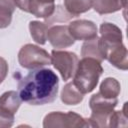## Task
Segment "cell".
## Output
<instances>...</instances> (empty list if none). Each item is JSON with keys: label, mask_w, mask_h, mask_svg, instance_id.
Instances as JSON below:
<instances>
[{"label": "cell", "mask_w": 128, "mask_h": 128, "mask_svg": "<svg viewBox=\"0 0 128 128\" xmlns=\"http://www.w3.org/2000/svg\"><path fill=\"white\" fill-rule=\"evenodd\" d=\"M17 80L20 99L30 105L48 104L57 97L59 79L51 69H33Z\"/></svg>", "instance_id": "1"}, {"label": "cell", "mask_w": 128, "mask_h": 128, "mask_svg": "<svg viewBox=\"0 0 128 128\" xmlns=\"http://www.w3.org/2000/svg\"><path fill=\"white\" fill-rule=\"evenodd\" d=\"M102 73L100 61L91 57H83L78 61L72 82L82 94H87L96 88Z\"/></svg>", "instance_id": "2"}, {"label": "cell", "mask_w": 128, "mask_h": 128, "mask_svg": "<svg viewBox=\"0 0 128 128\" xmlns=\"http://www.w3.org/2000/svg\"><path fill=\"white\" fill-rule=\"evenodd\" d=\"M117 98H105L99 93L92 95L89 100V106L92 113L88 119L91 127H108L109 117L117 106Z\"/></svg>", "instance_id": "3"}, {"label": "cell", "mask_w": 128, "mask_h": 128, "mask_svg": "<svg viewBox=\"0 0 128 128\" xmlns=\"http://www.w3.org/2000/svg\"><path fill=\"white\" fill-rule=\"evenodd\" d=\"M19 64L26 69L42 68L51 63V56L46 50L33 44H26L21 47L18 53Z\"/></svg>", "instance_id": "4"}, {"label": "cell", "mask_w": 128, "mask_h": 128, "mask_svg": "<svg viewBox=\"0 0 128 128\" xmlns=\"http://www.w3.org/2000/svg\"><path fill=\"white\" fill-rule=\"evenodd\" d=\"M43 127L45 128H63V127H91L89 120L83 118L81 115L69 111L51 112L44 117Z\"/></svg>", "instance_id": "5"}, {"label": "cell", "mask_w": 128, "mask_h": 128, "mask_svg": "<svg viewBox=\"0 0 128 128\" xmlns=\"http://www.w3.org/2000/svg\"><path fill=\"white\" fill-rule=\"evenodd\" d=\"M78 61V56L73 52L55 49L51 52V63L59 71L64 81H68L71 77H73Z\"/></svg>", "instance_id": "6"}, {"label": "cell", "mask_w": 128, "mask_h": 128, "mask_svg": "<svg viewBox=\"0 0 128 128\" xmlns=\"http://www.w3.org/2000/svg\"><path fill=\"white\" fill-rule=\"evenodd\" d=\"M100 45L104 59L120 70L125 71L128 69V54L123 42L113 44H101L100 42Z\"/></svg>", "instance_id": "7"}, {"label": "cell", "mask_w": 128, "mask_h": 128, "mask_svg": "<svg viewBox=\"0 0 128 128\" xmlns=\"http://www.w3.org/2000/svg\"><path fill=\"white\" fill-rule=\"evenodd\" d=\"M47 40L56 49H62L72 46L75 40L70 35L68 26L66 25H53L48 28Z\"/></svg>", "instance_id": "8"}, {"label": "cell", "mask_w": 128, "mask_h": 128, "mask_svg": "<svg viewBox=\"0 0 128 128\" xmlns=\"http://www.w3.org/2000/svg\"><path fill=\"white\" fill-rule=\"evenodd\" d=\"M70 35L74 40H89L97 36V26L94 22L85 19L72 21L68 25Z\"/></svg>", "instance_id": "9"}, {"label": "cell", "mask_w": 128, "mask_h": 128, "mask_svg": "<svg viewBox=\"0 0 128 128\" xmlns=\"http://www.w3.org/2000/svg\"><path fill=\"white\" fill-rule=\"evenodd\" d=\"M22 100L16 91H7L0 96V110L15 116V113L19 109Z\"/></svg>", "instance_id": "10"}, {"label": "cell", "mask_w": 128, "mask_h": 128, "mask_svg": "<svg viewBox=\"0 0 128 128\" xmlns=\"http://www.w3.org/2000/svg\"><path fill=\"white\" fill-rule=\"evenodd\" d=\"M100 42L102 44H111L122 42V31L118 26L109 22H103L100 25Z\"/></svg>", "instance_id": "11"}, {"label": "cell", "mask_w": 128, "mask_h": 128, "mask_svg": "<svg viewBox=\"0 0 128 128\" xmlns=\"http://www.w3.org/2000/svg\"><path fill=\"white\" fill-rule=\"evenodd\" d=\"M127 5V0H93L92 7L100 15L117 12Z\"/></svg>", "instance_id": "12"}, {"label": "cell", "mask_w": 128, "mask_h": 128, "mask_svg": "<svg viewBox=\"0 0 128 128\" xmlns=\"http://www.w3.org/2000/svg\"><path fill=\"white\" fill-rule=\"evenodd\" d=\"M81 56L82 57H91L94 58L100 62L104 60V56L102 53L101 45H100V39L98 36L86 40L81 48Z\"/></svg>", "instance_id": "13"}, {"label": "cell", "mask_w": 128, "mask_h": 128, "mask_svg": "<svg viewBox=\"0 0 128 128\" xmlns=\"http://www.w3.org/2000/svg\"><path fill=\"white\" fill-rule=\"evenodd\" d=\"M61 101L66 105H77L82 102L84 94H82L73 84V82L67 83L61 91Z\"/></svg>", "instance_id": "14"}, {"label": "cell", "mask_w": 128, "mask_h": 128, "mask_svg": "<svg viewBox=\"0 0 128 128\" xmlns=\"http://www.w3.org/2000/svg\"><path fill=\"white\" fill-rule=\"evenodd\" d=\"M121 91V86L118 80L112 77H108L102 81L99 88V94L105 98H117Z\"/></svg>", "instance_id": "15"}, {"label": "cell", "mask_w": 128, "mask_h": 128, "mask_svg": "<svg viewBox=\"0 0 128 128\" xmlns=\"http://www.w3.org/2000/svg\"><path fill=\"white\" fill-rule=\"evenodd\" d=\"M93 0H64V7L74 17L89 11L92 7Z\"/></svg>", "instance_id": "16"}, {"label": "cell", "mask_w": 128, "mask_h": 128, "mask_svg": "<svg viewBox=\"0 0 128 128\" xmlns=\"http://www.w3.org/2000/svg\"><path fill=\"white\" fill-rule=\"evenodd\" d=\"M16 5L12 0H0V29L11 24Z\"/></svg>", "instance_id": "17"}, {"label": "cell", "mask_w": 128, "mask_h": 128, "mask_svg": "<svg viewBox=\"0 0 128 128\" xmlns=\"http://www.w3.org/2000/svg\"><path fill=\"white\" fill-rule=\"evenodd\" d=\"M48 28L49 27L45 24V22H40L35 20L29 23V30L31 37L36 43L40 45H44L46 43Z\"/></svg>", "instance_id": "18"}, {"label": "cell", "mask_w": 128, "mask_h": 128, "mask_svg": "<svg viewBox=\"0 0 128 128\" xmlns=\"http://www.w3.org/2000/svg\"><path fill=\"white\" fill-rule=\"evenodd\" d=\"M72 18H74L73 15H71L69 12H67L66 9H64L61 5H57V6H55V10H54L53 14L50 17L45 19V24L48 27H50L55 22H66Z\"/></svg>", "instance_id": "19"}, {"label": "cell", "mask_w": 128, "mask_h": 128, "mask_svg": "<svg viewBox=\"0 0 128 128\" xmlns=\"http://www.w3.org/2000/svg\"><path fill=\"white\" fill-rule=\"evenodd\" d=\"M125 111H126V103L124 104L122 111H113L109 117L108 127L127 126V114Z\"/></svg>", "instance_id": "20"}, {"label": "cell", "mask_w": 128, "mask_h": 128, "mask_svg": "<svg viewBox=\"0 0 128 128\" xmlns=\"http://www.w3.org/2000/svg\"><path fill=\"white\" fill-rule=\"evenodd\" d=\"M14 123V116L0 110V128L11 127Z\"/></svg>", "instance_id": "21"}, {"label": "cell", "mask_w": 128, "mask_h": 128, "mask_svg": "<svg viewBox=\"0 0 128 128\" xmlns=\"http://www.w3.org/2000/svg\"><path fill=\"white\" fill-rule=\"evenodd\" d=\"M7 73H8V63L4 58L0 57V84L6 78Z\"/></svg>", "instance_id": "22"}, {"label": "cell", "mask_w": 128, "mask_h": 128, "mask_svg": "<svg viewBox=\"0 0 128 128\" xmlns=\"http://www.w3.org/2000/svg\"><path fill=\"white\" fill-rule=\"evenodd\" d=\"M12 1L15 3L16 7L20 8L22 11L27 12V6H28L29 0H12Z\"/></svg>", "instance_id": "23"}, {"label": "cell", "mask_w": 128, "mask_h": 128, "mask_svg": "<svg viewBox=\"0 0 128 128\" xmlns=\"http://www.w3.org/2000/svg\"><path fill=\"white\" fill-rule=\"evenodd\" d=\"M31 1V0H29ZM36 1H42V2H54V0H36ZM29 3V2H28Z\"/></svg>", "instance_id": "24"}]
</instances>
